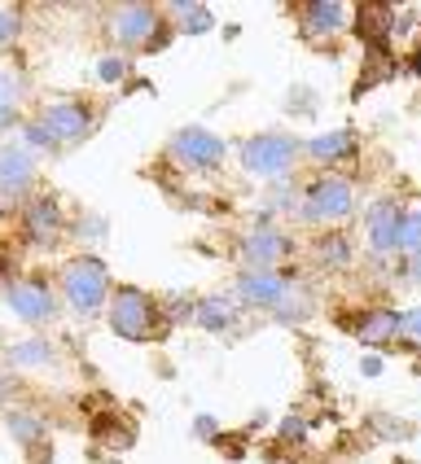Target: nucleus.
Here are the masks:
<instances>
[{"label":"nucleus","instance_id":"obj_1","mask_svg":"<svg viewBox=\"0 0 421 464\" xmlns=\"http://www.w3.org/2000/svg\"><path fill=\"white\" fill-rule=\"evenodd\" d=\"M351 207H356V188L347 180H338V176L316 180L312 188H308V202H303L308 219H320V224H338V219H347Z\"/></svg>","mask_w":421,"mask_h":464},{"label":"nucleus","instance_id":"obj_2","mask_svg":"<svg viewBox=\"0 0 421 464\" xmlns=\"http://www.w3.org/2000/svg\"><path fill=\"white\" fill-rule=\"evenodd\" d=\"M299 154V145L289 140V136H255V140H246V150H241V162H246V171H255V176H286L289 162Z\"/></svg>","mask_w":421,"mask_h":464},{"label":"nucleus","instance_id":"obj_3","mask_svg":"<svg viewBox=\"0 0 421 464\" xmlns=\"http://www.w3.org/2000/svg\"><path fill=\"white\" fill-rule=\"evenodd\" d=\"M62 285H66V298L75 303V311H97L105 298V267L97 258H75Z\"/></svg>","mask_w":421,"mask_h":464},{"label":"nucleus","instance_id":"obj_4","mask_svg":"<svg viewBox=\"0 0 421 464\" xmlns=\"http://www.w3.org/2000/svg\"><path fill=\"white\" fill-rule=\"evenodd\" d=\"M110 329L119 337H150L154 329V311H150V298L145 294H136V289H123V294H114V303H110Z\"/></svg>","mask_w":421,"mask_h":464},{"label":"nucleus","instance_id":"obj_5","mask_svg":"<svg viewBox=\"0 0 421 464\" xmlns=\"http://www.w3.org/2000/svg\"><path fill=\"white\" fill-rule=\"evenodd\" d=\"M171 158L184 162V167H215V162L224 158V140L202 128H184L181 136L171 140Z\"/></svg>","mask_w":421,"mask_h":464},{"label":"nucleus","instance_id":"obj_6","mask_svg":"<svg viewBox=\"0 0 421 464\" xmlns=\"http://www.w3.org/2000/svg\"><path fill=\"white\" fill-rule=\"evenodd\" d=\"M40 128L49 131L53 140H83L88 136V110L75 102H53L40 114Z\"/></svg>","mask_w":421,"mask_h":464},{"label":"nucleus","instance_id":"obj_7","mask_svg":"<svg viewBox=\"0 0 421 464\" xmlns=\"http://www.w3.org/2000/svg\"><path fill=\"white\" fill-rule=\"evenodd\" d=\"M114 35L123 40V44H150L158 40V9L150 5H128V9H119L114 14Z\"/></svg>","mask_w":421,"mask_h":464},{"label":"nucleus","instance_id":"obj_8","mask_svg":"<svg viewBox=\"0 0 421 464\" xmlns=\"http://www.w3.org/2000/svg\"><path fill=\"white\" fill-rule=\"evenodd\" d=\"M399 228H404V215L395 202H377V207L368 210V241H373V250H399Z\"/></svg>","mask_w":421,"mask_h":464},{"label":"nucleus","instance_id":"obj_9","mask_svg":"<svg viewBox=\"0 0 421 464\" xmlns=\"http://www.w3.org/2000/svg\"><path fill=\"white\" fill-rule=\"evenodd\" d=\"M241 303H255V307H277L286 298V281L277 272H246L241 285H237Z\"/></svg>","mask_w":421,"mask_h":464},{"label":"nucleus","instance_id":"obj_10","mask_svg":"<svg viewBox=\"0 0 421 464\" xmlns=\"http://www.w3.org/2000/svg\"><path fill=\"white\" fill-rule=\"evenodd\" d=\"M9 307H14V315H23L26 324H40V320L53 315V298L44 285H14L9 289Z\"/></svg>","mask_w":421,"mask_h":464},{"label":"nucleus","instance_id":"obj_11","mask_svg":"<svg viewBox=\"0 0 421 464\" xmlns=\"http://www.w3.org/2000/svg\"><path fill=\"white\" fill-rule=\"evenodd\" d=\"M241 255H246V263H255V272H272V263L286 255V237L272 228H259L246 237V246H241Z\"/></svg>","mask_w":421,"mask_h":464},{"label":"nucleus","instance_id":"obj_12","mask_svg":"<svg viewBox=\"0 0 421 464\" xmlns=\"http://www.w3.org/2000/svg\"><path fill=\"white\" fill-rule=\"evenodd\" d=\"M35 176V162L26 150H0V193H23Z\"/></svg>","mask_w":421,"mask_h":464},{"label":"nucleus","instance_id":"obj_13","mask_svg":"<svg viewBox=\"0 0 421 464\" xmlns=\"http://www.w3.org/2000/svg\"><path fill=\"white\" fill-rule=\"evenodd\" d=\"M342 26H347V9H342V5H334V0L308 5V31H312V35H334Z\"/></svg>","mask_w":421,"mask_h":464},{"label":"nucleus","instance_id":"obj_14","mask_svg":"<svg viewBox=\"0 0 421 464\" xmlns=\"http://www.w3.org/2000/svg\"><path fill=\"white\" fill-rule=\"evenodd\" d=\"M351 131H325V136H316V140H308V154L316 158V162H338V158L351 154Z\"/></svg>","mask_w":421,"mask_h":464},{"label":"nucleus","instance_id":"obj_15","mask_svg":"<svg viewBox=\"0 0 421 464\" xmlns=\"http://www.w3.org/2000/svg\"><path fill=\"white\" fill-rule=\"evenodd\" d=\"M356 337H360V342H387V337H399V315H391V311H373V315L360 320Z\"/></svg>","mask_w":421,"mask_h":464},{"label":"nucleus","instance_id":"obj_16","mask_svg":"<svg viewBox=\"0 0 421 464\" xmlns=\"http://www.w3.org/2000/svg\"><path fill=\"white\" fill-rule=\"evenodd\" d=\"M26 224H31V237H35V241H44V246H49L53 237H57V207H53V202H40V207L31 210V219H26Z\"/></svg>","mask_w":421,"mask_h":464},{"label":"nucleus","instance_id":"obj_17","mask_svg":"<svg viewBox=\"0 0 421 464\" xmlns=\"http://www.w3.org/2000/svg\"><path fill=\"white\" fill-rule=\"evenodd\" d=\"M176 14H181V26L189 31V35H198V31H210V26H215L207 5H176Z\"/></svg>","mask_w":421,"mask_h":464},{"label":"nucleus","instance_id":"obj_18","mask_svg":"<svg viewBox=\"0 0 421 464\" xmlns=\"http://www.w3.org/2000/svg\"><path fill=\"white\" fill-rule=\"evenodd\" d=\"M198 320H202L207 329H224V324L233 320V303H224V298H207V303L198 307Z\"/></svg>","mask_w":421,"mask_h":464},{"label":"nucleus","instance_id":"obj_19","mask_svg":"<svg viewBox=\"0 0 421 464\" xmlns=\"http://www.w3.org/2000/svg\"><path fill=\"white\" fill-rule=\"evenodd\" d=\"M399 250H408V255H421V210L404 215V228H399Z\"/></svg>","mask_w":421,"mask_h":464},{"label":"nucleus","instance_id":"obj_20","mask_svg":"<svg viewBox=\"0 0 421 464\" xmlns=\"http://www.w3.org/2000/svg\"><path fill=\"white\" fill-rule=\"evenodd\" d=\"M14 105H18V79L0 75V128L14 119Z\"/></svg>","mask_w":421,"mask_h":464},{"label":"nucleus","instance_id":"obj_21","mask_svg":"<svg viewBox=\"0 0 421 464\" xmlns=\"http://www.w3.org/2000/svg\"><path fill=\"white\" fill-rule=\"evenodd\" d=\"M9 360H14V363H44V360H49V346H44V342L35 337V342H23V346H14V351H9Z\"/></svg>","mask_w":421,"mask_h":464},{"label":"nucleus","instance_id":"obj_22","mask_svg":"<svg viewBox=\"0 0 421 464\" xmlns=\"http://www.w3.org/2000/svg\"><path fill=\"white\" fill-rule=\"evenodd\" d=\"M399 337L421 351V307H413L408 315H399Z\"/></svg>","mask_w":421,"mask_h":464},{"label":"nucleus","instance_id":"obj_23","mask_svg":"<svg viewBox=\"0 0 421 464\" xmlns=\"http://www.w3.org/2000/svg\"><path fill=\"white\" fill-rule=\"evenodd\" d=\"M14 35H18V14H14V9H0V49H5Z\"/></svg>","mask_w":421,"mask_h":464},{"label":"nucleus","instance_id":"obj_24","mask_svg":"<svg viewBox=\"0 0 421 464\" xmlns=\"http://www.w3.org/2000/svg\"><path fill=\"white\" fill-rule=\"evenodd\" d=\"M320 258H329V267H342L347 263V241H325V250H320Z\"/></svg>","mask_w":421,"mask_h":464},{"label":"nucleus","instance_id":"obj_25","mask_svg":"<svg viewBox=\"0 0 421 464\" xmlns=\"http://www.w3.org/2000/svg\"><path fill=\"white\" fill-rule=\"evenodd\" d=\"M9 430H14L23 442H31L35 434H40V425H35V420H26V416H14V420H9Z\"/></svg>","mask_w":421,"mask_h":464},{"label":"nucleus","instance_id":"obj_26","mask_svg":"<svg viewBox=\"0 0 421 464\" xmlns=\"http://www.w3.org/2000/svg\"><path fill=\"white\" fill-rule=\"evenodd\" d=\"M97 75H102L105 83H114V79H123V62H119V57H105L102 66H97Z\"/></svg>","mask_w":421,"mask_h":464},{"label":"nucleus","instance_id":"obj_27","mask_svg":"<svg viewBox=\"0 0 421 464\" xmlns=\"http://www.w3.org/2000/svg\"><path fill=\"white\" fill-rule=\"evenodd\" d=\"M360 372H365V377H377V372H382V360H377V355H365Z\"/></svg>","mask_w":421,"mask_h":464},{"label":"nucleus","instance_id":"obj_28","mask_svg":"<svg viewBox=\"0 0 421 464\" xmlns=\"http://www.w3.org/2000/svg\"><path fill=\"white\" fill-rule=\"evenodd\" d=\"M281 434H286V439H299V434H303V420H286Z\"/></svg>","mask_w":421,"mask_h":464},{"label":"nucleus","instance_id":"obj_29","mask_svg":"<svg viewBox=\"0 0 421 464\" xmlns=\"http://www.w3.org/2000/svg\"><path fill=\"white\" fill-rule=\"evenodd\" d=\"M408 272H413V276L421 281V255H413V267H408Z\"/></svg>","mask_w":421,"mask_h":464},{"label":"nucleus","instance_id":"obj_30","mask_svg":"<svg viewBox=\"0 0 421 464\" xmlns=\"http://www.w3.org/2000/svg\"><path fill=\"white\" fill-rule=\"evenodd\" d=\"M417 71H421V53H417Z\"/></svg>","mask_w":421,"mask_h":464}]
</instances>
